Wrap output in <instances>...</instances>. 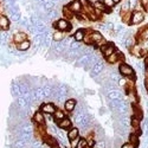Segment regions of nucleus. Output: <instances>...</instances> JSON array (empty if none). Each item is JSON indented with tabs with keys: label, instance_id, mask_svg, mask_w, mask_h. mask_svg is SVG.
<instances>
[{
	"label": "nucleus",
	"instance_id": "f257e3e1",
	"mask_svg": "<svg viewBox=\"0 0 148 148\" xmlns=\"http://www.w3.org/2000/svg\"><path fill=\"white\" fill-rule=\"evenodd\" d=\"M119 72H120V75L123 76V77H132L134 76V69L127 64V63H121L119 65Z\"/></svg>",
	"mask_w": 148,
	"mask_h": 148
},
{
	"label": "nucleus",
	"instance_id": "f03ea898",
	"mask_svg": "<svg viewBox=\"0 0 148 148\" xmlns=\"http://www.w3.org/2000/svg\"><path fill=\"white\" fill-rule=\"evenodd\" d=\"M100 50H101V52H102L103 57H104V58H107V57H109L110 55H113V53L116 51V47H115V45H114V44H112V43H106V44L101 45Z\"/></svg>",
	"mask_w": 148,
	"mask_h": 148
},
{
	"label": "nucleus",
	"instance_id": "7ed1b4c3",
	"mask_svg": "<svg viewBox=\"0 0 148 148\" xmlns=\"http://www.w3.org/2000/svg\"><path fill=\"white\" fill-rule=\"evenodd\" d=\"M145 19V13L142 11H134L130 14V24L132 25H138L141 24Z\"/></svg>",
	"mask_w": 148,
	"mask_h": 148
},
{
	"label": "nucleus",
	"instance_id": "20e7f679",
	"mask_svg": "<svg viewBox=\"0 0 148 148\" xmlns=\"http://www.w3.org/2000/svg\"><path fill=\"white\" fill-rule=\"evenodd\" d=\"M55 29L56 30H59V31H63V32H65V31H69L70 29H71V25H70V23L68 21V19H65V18H62V19H58L56 23H55Z\"/></svg>",
	"mask_w": 148,
	"mask_h": 148
},
{
	"label": "nucleus",
	"instance_id": "39448f33",
	"mask_svg": "<svg viewBox=\"0 0 148 148\" xmlns=\"http://www.w3.org/2000/svg\"><path fill=\"white\" fill-rule=\"evenodd\" d=\"M68 6L73 13H79V12L82 11V8H83V3L81 1V0H72Z\"/></svg>",
	"mask_w": 148,
	"mask_h": 148
},
{
	"label": "nucleus",
	"instance_id": "423d86ee",
	"mask_svg": "<svg viewBox=\"0 0 148 148\" xmlns=\"http://www.w3.org/2000/svg\"><path fill=\"white\" fill-rule=\"evenodd\" d=\"M33 122L38 126H44L45 125V116H44V113L42 112V110L36 112L33 114Z\"/></svg>",
	"mask_w": 148,
	"mask_h": 148
},
{
	"label": "nucleus",
	"instance_id": "0eeeda50",
	"mask_svg": "<svg viewBox=\"0 0 148 148\" xmlns=\"http://www.w3.org/2000/svg\"><path fill=\"white\" fill-rule=\"evenodd\" d=\"M57 126H58V128L63 129V130H69L72 127V122H71V120L69 117L65 116L63 120H60V121L57 122Z\"/></svg>",
	"mask_w": 148,
	"mask_h": 148
},
{
	"label": "nucleus",
	"instance_id": "6e6552de",
	"mask_svg": "<svg viewBox=\"0 0 148 148\" xmlns=\"http://www.w3.org/2000/svg\"><path fill=\"white\" fill-rule=\"evenodd\" d=\"M104 69V64H103V62L102 60H98L97 63L91 68V76L95 77V76H98L100 73L103 71Z\"/></svg>",
	"mask_w": 148,
	"mask_h": 148
},
{
	"label": "nucleus",
	"instance_id": "1a4fd4ad",
	"mask_svg": "<svg viewBox=\"0 0 148 148\" xmlns=\"http://www.w3.org/2000/svg\"><path fill=\"white\" fill-rule=\"evenodd\" d=\"M56 109L57 108L55 107L53 103H44L40 107V110L44 114H51V115H53V113L56 112Z\"/></svg>",
	"mask_w": 148,
	"mask_h": 148
},
{
	"label": "nucleus",
	"instance_id": "9d476101",
	"mask_svg": "<svg viewBox=\"0 0 148 148\" xmlns=\"http://www.w3.org/2000/svg\"><path fill=\"white\" fill-rule=\"evenodd\" d=\"M76 106H77V102H76L75 98H69V100H66L64 102V109L69 113L73 112V110L76 109Z\"/></svg>",
	"mask_w": 148,
	"mask_h": 148
},
{
	"label": "nucleus",
	"instance_id": "9b49d317",
	"mask_svg": "<svg viewBox=\"0 0 148 148\" xmlns=\"http://www.w3.org/2000/svg\"><path fill=\"white\" fill-rule=\"evenodd\" d=\"M121 58H123L122 53H121L120 51H115L113 55H110V56L107 57L106 59H107V62H108L109 64H115V63H117V62H119Z\"/></svg>",
	"mask_w": 148,
	"mask_h": 148
},
{
	"label": "nucleus",
	"instance_id": "f8f14e48",
	"mask_svg": "<svg viewBox=\"0 0 148 148\" xmlns=\"http://www.w3.org/2000/svg\"><path fill=\"white\" fill-rule=\"evenodd\" d=\"M66 136H68V140H69V141L79 138V129H78L77 127H71V128L68 130V135H66Z\"/></svg>",
	"mask_w": 148,
	"mask_h": 148
},
{
	"label": "nucleus",
	"instance_id": "ddd939ff",
	"mask_svg": "<svg viewBox=\"0 0 148 148\" xmlns=\"http://www.w3.org/2000/svg\"><path fill=\"white\" fill-rule=\"evenodd\" d=\"M25 39H27V34L25 32H17L13 34V42L16 44H19L21 42H24Z\"/></svg>",
	"mask_w": 148,
	"mask_h": 148
},
{
	"label": "nucleus",
	"instance_id": "4468645a",
	"mask_svg": "<svg viewBox=\"0 0 148 148\" xmlns=\"http://www.w3.org/2000/svg\"><path fill=\"white\" fill-rule=\"evenodd\" d=\"M85 34H87V31L84 29H78L75 33H73V39L77 40V42H83Z\"/></svg>",
	"mask_w": 148,
	"mask_h": 148
},
{
	"label": "nucleus",
	"instance_id": "2eb2a0df",
	"mask_svg": "<svg viewBox=\"0 0 148 148\" xmlns=\"http://www.w3.org/2000/svg\"><path fill=\"white\" fill-rule=\"evenodd\" d=\"M92 6H94L95 10L100 11V12H109V10H110V8H108V7L103 4V1H101V0H97V1H95V3L92 4Z\"/></svg>",
	"mask_w": 148,
	"mask_h": 148
},
{
	"label": "nucleus",
	"instance_id": "dca6fc26",
	"mask_svg": "<svg viewBox=\"0 0 148 148\" xmlns=\"http://www.w3.org/2000/svg\"><path fill=\"white\" fill-rule=\"evenodd\" d=\"M10 29V19L6 16H0V30H8Z\"/></svg>",
	"mask_w": 148,
	"mask_h": 148
},
{
	"label": "nucleus",
	"instance_id": "f3484780",
	"mask_svg": "<svg viewBox=\"0 0 148 148\" xmlns=\"http://www.w3.org/2000/svg\"><path fill=\"white\" fill-rule=\"evenodd\" d=\"M17 47H18V50L19 51H27L31 47V42L29 39H25L24 42L17 44Z\"/></svg>",
	"mask_w": 148,
	"mask_h": 148
},
{
	"label": "nucleus",
	"instance_id": "a211bd4d",
	"mask_svg": "<svg viewBox=\"0 0 148 148\" xmlns=\"http://www.w3.org/2000/svg\"><path fill=\"white\" fill-rule=\"evenodd\" d=\"M52 39L53 42H60L64 39V32L63 31H59V30H56L53 33H52Z\"/></svg>",
	"mask_w": 148,
	"mask_h": 148
},
{
	"label": "nucleus",
	"instance_id": "6ab92c4d",
	"mask_svg": "<svg viewBox=\"0 0 148 148\" xmlns=\"http://www.w3.org/2000/svg\"><path fill=\"white\" fill-rule=\"evenodd\" d=\"M108 98L109 100H117V98H122V94H121V91L115 89V90H112V91L108 92Z\"/></svg>",
	"mask_w": 148,
	"mask_h": 148
},
{
	"label": "nucleus",
	"instance_id": "aec40b11",
	"mask_svg": "<svg viewBox=\"0 0 148 148\" xmlns=\"http://www.w3.org/2000/svg\"><path fill=\"white\" fill-rule=\"evenodd\" d=\"M53 120L56 121V122H58V121H60V120H63L64 117H65V113L63 112V110H60V109H56V112L53 113Z\"/></svg>",
	"mask_w": 148,
	"mask_h": 148
},
{
	"label": "nucleus",
	"instance_id": "412c9836",
	"mask_svg": "<svg viewBox=\"0 0 148 148\" xmlns=\"http://www.w3.org/2000/svg\"><path fill=\"white\" fill-rule=\"evenodd\" d=\"M139 39H140V42L148 39V26H146L145 29H142V30L140 31V33H139Z\"/></svg>",
	"mask_w": 148,
	"mask_h": 148
},
{
	"label": "nucleus",
	"instance_id": "4be33fe9",
	"mask_svg": "<svg viewBox=\"0 0 148 148\" xmlns=\"http://www.w3.org/2000/svg\"><path fill=\"white\" fill-rule=\"evenodd\" d=\"M129 142L134 143L135 146H138V145L140 143V140H139V134H136V133L130 134V135H129Z\"/></svg>",
	"mask_w": 148,
	"mask_h": 148
},
{
	"label": "nucleus",
	"instance_id": "5701e85b",
	"mask_svg": "<svg viewBox=\"0 0 148 148\" xmlns=\"http://www.w3.org/2000/svg\"><path fill=\"white\" fill-rule=\"evenodd\" d=\"M62 11H63V14H64V17L65 18H68V19H71L72 17H73V12L69 8V6H64L63 7V10H62Z\"/></svg>",
	"mask_w": 148,
	"mask_h": 148
},
{
	"label": "nucleus",
	"instance_id": "b1692460",
	"mask_svg": "<svg viewBox=\"0 0 148 148\" xmlns=\"http://www.w3.org/2000/svg\"><path fill=\"white\" fill-rule=\"evenodd\" d=\"M76 148H88V140L84 138H79Z\"/></svg>",
	"mask_w": 148,
	"mask_h": 148
},
{
	"label": "nucleus",
	"instance_id": "393cba45",
	"mask_svg": "<svg viewBox=\"0 0 148 148\" xmlns=\"http://www.w3.org/2000/svg\"><path fill=\"white\" fill-rule=\"evenodd\" d=\"M109 78H110V81H113V82H115V83H119V81H120V72H115V71H113V72H110L109 73Z\"/></svg>",
	"mask_w": 148,
	"mask_h": 148
},
{
	"label": "nucleus",
	"instance_id": "a878e982",
	"mask_svg": "<svg viewBox=\"0 0 148 148\" xmlns=\"http://www.w3.org/2000/svg\"><path fill=\"white\" fill-rule=\"evenodd\" d=\"M11 19L13 20V21H16V23L20 21V19H21L20 12H16V13H12V14H11Z\"/></svg>",
	"mask_w": 148,
	"mask_h": 148
},
{
	"label": "nucleus",
	"instance_id": "bb28decb",
	"mask_svg": "<svg viewBox=\"0 0 148 148\" xmlns=\"http://www.w3.org/2000/svg\"><path fill=\"white\" fill-rule=\"evenodd\" d=\"M102 1H103V4L108 7V8H113L116 4L114 3V0H102Z\"/></svg>",
	"mask_w": 148,
	"mask_h": 148
},
{
	"label": "nucleus",
	"instance_id": "cd10ccee",
	"mask_svg": "<svg viewBox=\"0 0 148 148\" xmlns=\"http://www.w3.org/2000/svg\"><path fill=\"white\" fill-rule=\"evenodd\" d=\"M128 4H129V8L130 10H134L135 7L138 6L139 0H128Z\"/></svg>",
	"mask_w": 148,
	"mask_h": 148
},
{
	"label": "nucleus",
	"instance_id": "c85d7f7f",
	"mask_svg": "<svg viewBox=\"0 0 148 148\" xmlns=\"http://www.w3.org/2000/svg\"><path fill=\"white\" fill-rule=\"evenodd\" d=\"M121 148H136V146H135L134 143H132V142H125V143H122L121 145Z\"/></svg>",
	"mask_w": 148,
	"mask_h": 148
},
{
	"label": "nucleus",
	"instance_id": "c756f323",
	"mask_svg": "<svg viewBox=\"0 0 148 148\" xmlns=\"http://www.w3.org/2000/svg\"><path fill=\"white\" fill-rule=\"evenodd\" d=\"M129 10H130V8H129V4H128V0H127V1L121 6V11H122V12H128Z\"/></svg>",
	"mask_w": 148,
	"mask_h": 148
},
{
	"label": "nucleus",
	"instance_id": "7c9ffc66",
	"mask_svg": "<svg viewBox=\"0 0 148 148\" xmlns=\"http://www.w3.org/2000/svg\"><path fill=\"white\" fill-rule=\"evenodd\" d=\"M94 148H106V142L104 141H98L95 143Z\"/></svg>",
	"mask_w": 148,
	"mask_h": 148
},
{
	"label": "nucleus",
	"instance_id": "2f4dec72",
	"mask_svg": "<svg viewBox=\"0 0 148 148\" xmlns=\"http://www.w3.org/2000/svg\"><path fill=\"white\" fill-rule=\"evenodd\" d=\"M78 139H79V138H77V139H73V140H71V141H70V143H71V148H76L77 142H78Z\"/></svg>",
	"mask_w": 148,
	"mask_h": 148
},
{
	"label": "nucleus",
	"instance_id": "473e14b6",
	"mask_svg": "<svg viewBox=\"0 0 148 148\" xmlns=\"http://www.w3.org/2000/svg\"><path fill=\"white\" fill-rule=\"evenodd\" d=\"M145 64H146V65H148V56H147V57H146V59H145Z\"/></svg>",
	"mask_w": 148,
	"mask_h": 148
},
{
	"label": "nucleus",
	"instance_id": "72a5a7b5",
	"mask_svg": "<svg viewBox=\"0 0 148 148\" xmlns=\"http://www.w3.org/2000/svg\"><path fill=\"white\" fill-rule=\"evenodd\" d=\"M51 148H62V147H60V146H58V145H55V146H52Z\"/></svg>",
	"mask_w": 148,
	"mask_h": 148
},
{
	"label": "nucleus",
	"instance_id": "f704fd0d",
	"mask_svg": "<svg viewBox=\"0 0 148 148\" xmlns=\"http://www.w3.org/2000/svg\"><path fill=\"white\" fill-rule=\"evenodd\" d=\"M121 1H122V0H114L115 4H119V3H121Z\"/></svg>",
	"mask_w": 148,
	"mask_h": 148
},
{
	"label": "nucleus",
	"instance_id": "c9c22d12",
	"mask_svg": "<svg viewBox=\"0 0 148 148\" xmlns=\"http://www.w3.org/2000/svg\"><path fill=\"white\" fill-rule=\"evenodd\" d=\"M146 133H147V138H148V129H147V132H146Z\"/></svg>",
	"mask_w": 148,
	"mask_h": 148
},
{
	"label": "nucleus",
	"instance_id": "e433bc0d",
	"mask_svg": "<svg viewBox=\"0 0 148 148\" xmlns=\"http://www.w3.org/2000/svg\"><path fill=\"white\" fill-rule=\"evenodd\" d=\"M147 107H148V101H147Z\"/></svg>",
	"mask_w": 148,
	"mask_h": 148
}]
</instances>
